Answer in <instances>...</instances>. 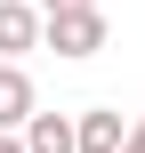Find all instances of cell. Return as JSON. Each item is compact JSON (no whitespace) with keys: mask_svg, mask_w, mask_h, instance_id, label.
Returning a JSON list of instances; mask_svg holds the SVG:
<instances>
[{"mask_svg":"<svg viewBox=\"0 0 145 153\" xmlns=\"http://www.w3.org/2000/svg\"><path fill=\"white\" fill-rule=\"evenodd\" d=\"M113 40V24H105V8H65V16H40V48H57V56H97Z\"/></svg>","mask_w":145,"mask_h":153,"instance_id":"obj_1","label":"cell"},{"mask_svg":"<svg viewBox=\"0 0 145 153\" xmlns=\"http://www.w3.org/2000/svg\"><path fill=\"white\" fill-rule=\"evenodd\" d=\"M121 137H129V121H121L113 105H89V113L73 121V153H121Z\"/></svg>","mask_w":145,"mask_h":153,"instance_id":"obj_2","label":"cell"},{"mask_svg":"<svg viewBox=\"0 0 145 153\" xmlns=\"http://www.w3.org/2000/svg\"><path fill=\"white\" fill-rule=\"evenodd\" d=\"M24 48H40V8L32 0H0V56L16 65Z\"/></svg>","mask_w":145,"mask_h":153,"instance_id":"obj_3","label":"cell"},{"mask_svg":"<svg viewBox=\"0 0 145 153\" xmlns=\"http://www.w3.org/2000/svg\"><path fill=\"white\" fill-rule=\"evenodd\" d=\"M32 105H40V89H32V73L0 56V129H24V113H32Z\"/></svg>","mask_w":145,"mask_h":153,"instance_id":"obj_4","label":"cell"},{"mask_svg":"<svg viewBox=\"0 0 145 153\" xmlns=\"http://www.w3.org/2000/svg\"><path fill=\"white\" fill-rule=\"evenodd\" d=\"M16 145H24V153H73V121H65V113H40V105H32V113H24V137H16Z\"/></svg>","mask_w":145,"mask_h":153,"instance_id":"obj_5","label":"cell"},{"mask_svg":"<svg viewBox=\"0 0 145 153\" xmlns=\"http://www.w3.org/2000/svg\"><path fill=\"white\" fill-rule=\"evenodd\" d=\"M65 8H97V0H40V16H65Z\"/></svg>","mask_w":145,"mask_h":153,"instance_id":"obj_6","label":"cell"},{"mask_svg":"<svg viewBox=\"0 0 145 153\" xmlns=\"http://www.w3.org/2000/svg\"><path fill=\"white\" fill-rule=\"evenodd\" d=\"M121 153H145V121H129V137H121Z\"/></svg>","mask_w":145,"mask_h":153,"instance_id":"obj_7","label":"cell"},{"mask_svg":"<svg viewBox=\"0 0 145 153\" xmlns=\"http://www.w3.org/2000/svg\"><path fill=\"white\" fill-rule=\"evenodd\" d=\"M0 153H24V145H16V129H0Z\"/></svg>","mask_w":145,"mask_h":153,"instance_id":"obj_8","label":"cell"}]
</instances>
